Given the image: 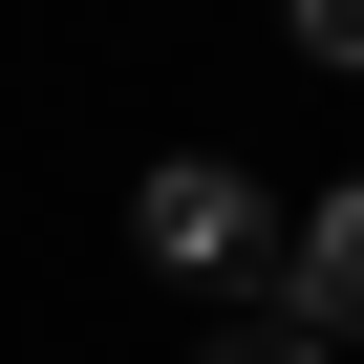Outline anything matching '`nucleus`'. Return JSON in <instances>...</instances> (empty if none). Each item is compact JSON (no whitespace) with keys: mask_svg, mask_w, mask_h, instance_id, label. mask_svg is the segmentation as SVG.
<instances>
[{"mask_svg":"<svg viewBox=\"0 0 364 364\" xmlns=\"http://www.w3.org/2000/svg\"><path fill=\"white\" fill-rule=\"evenodd\" d=\"M129 257H150V279H193V300H236V279H279V193H257L236 150H150Z\"/></svg>","mask_w":364,"mask_h":364,"instance_id":"f257e3e1","label":"nucleus"},{"mask_svg":"<svg viewBox=\"0 0 364 364\" xmlns=\"http://www.w3.org/2000/svg\"><path fill=\"white\" fill-rule=\"evenodd\" d=\"M279 22H300V43H321V65H364V0H279Z\"/></svg>","mask_w":364,"mask_h":364,"instance_id":"20e7f679","label":"nucleus"},{"mask_svg":"<svg viewBox=\"0 0 364 364\" xmlns=\"http://www.w3.org/2000/svg\"><path fill=\"white\" fill-rule=\"evenodd\" d=\"M215 364H343V343H321V321H279V300H257V321H236V343H215Z\"/></svg>","mask_w":364,"mask_h":364,"instance_id":"7ed1b4c3","label":"nucleus"},{"mask_svg":"<svg viewBox=\"0 0 364 364\" xmlns=\"http://www.w3.org/2000/svg\"><path fill=\"white\" fill-rule=\"evenodd\" d=\"M279 321H321V343H364V171H343V193L321 215H279V279H257Z\"/></svg>","mask_w":364,"mask_h":364,"instance_id":"f03ea898","label":"nucleus"}]
</instances>
